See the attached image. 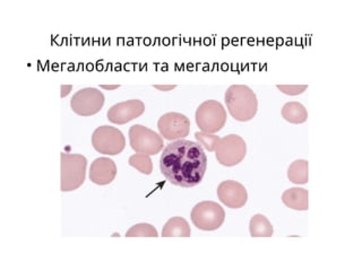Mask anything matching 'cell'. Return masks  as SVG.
Returning a JSON list of instances; mask_svg holds the SVG:
<instances>
[{
    "mask_svg": "<svg viewBox=\"0 0 362 271\" xmlns=\"http://www.w3.org/2000/svg\"><path fill=\"white\" fill-rule=\"evenodd\" d=\"M207 156L196 141L179 139L165 146L160 158V169L173 186L194 188L203 181Z\"/></svg>",
    "mask_w": 362,
    "mask_h": 271,
    "instance_id": "cell-1",
    "label": "cell"
},
{
    "mask_svg": "<svg viewBox=\"0 0 362 271\" xmlns=\"http://www.w3.org/2000/svg\"><path fill=\"white\" fill-rule=\"evenodd\" d=\"M224 100L230 114L237 121H250L257 113V96L247 85H231L226 90Z\"/></svg>",
    "mask_w": 362,
    "mask_h": 271,
    "instance_id": "cell-2",
    "label": "cell"
},
{
    "mask_svg": "<svg viewBox=\"0 0 362 271\" xmlns=\"http://www.w3.org/2000/svg\"><path fill=\"white\" fill-rule=\"evenodd\" d=\"M62 192L74 191L82 186L86 176L88 159L79 154L62 152Z\"/></svg>",
    "mask_w": 362,
    "mask_h": 271,
    "instance_id": "cell-3",
    "label": "cell"
},
{
    "mask_svg": "<svg viewBox=\"0 0 362 271\" xmlns=\"http://www.w3.org/2000/svg\"><path fill=\"white\" fill-rule=\"evenodd\" d=\"M196 124L203 133H216L223 129L226 124V111L220 102L209 100L197 107Z\"/></svg>",
    "mask_w": 362,
    "mask_h": 271,
    "instance_id": "cell-4",
    "label": "cell"
},
{
    "mask_svg": "<svg viewBox=\"0 0 362 271\" xmlns=\"http://www.w3.org/2000/svg\"><path fill=\"white\" fill-rule=\"evenodd\" d=\"M190 218L192 224L201 231H216L223 225L226 212L215 201H202L192 208Z\"/></svg>",
    "mask_w": 362,
    "mask_h": 271,
    "instance_id": "cell-5",
    "label": "cell"
},
{
    "mask_svg": "<svg viewBox=\"0 0 362 271\" xmlns=\"http://www.w3.org/2000/svg\"><path fill=\"white\" fill-rule=\"evenodd\" d=\"M130 146L139 154L156 155L163 150V137L150 128L134 124L129 129Z\"/></svg>",
    "mask_w": 362,
    "mask_h": 271,
    "instance_id": "cell-6",
    "label": "cell"
},
{
    "mask_svg": "<svg viewBox=\"0 0 362 271\" xmlns=\"http://www.w3.org/2000/svg\"><path fill=\"white\" fill-rule=\"evenodd\" d=\"M94 150L105 155H118L126 147V138L118 128L101 126L92 135Z\"/></svg>",
    "mask_w": 362,
    "mask_h": 271,
    "instance_id": "cell-7",
    "label": "cell"
},
{
    "mask_svg": "<svg viewBox=\"0 0 362 271\" xmlns=\"http://www.w3.org/2000/svg\"><path fill=\"white\" fill-rule=\"evenodd\" d=\"M247 154L246 141L240 136H226L218 141V147L215 150L216 159L221 165L226 167H235L245 159Z\"/></svg>",
    "mask_w": 362,
    "mask_h": 271,
    "instance_id": "cell-8",
    "label": "cell"
},
{
    "mask_svg": "<svg viewBox=\"0 0 362 271\" xmlns=\"http://www.w3.org/2000/svg\"><path fill=\"white\" fill-rule=\"evenodd\" d=\"M105 105V95L95 88L79 90L71 100V107L74 112L81 116H94L102 110Z\"/></svg>",
    "mask_w": 362,
    "mask_h": 271,
    "instance_id": "cell-9",
    "label": "cell"
},
{
    "mask_svg": "<svg viewBox=\"0 0 362 271\" xmlns=\"http://www.w3.org/2000/svg\"><path fill=\"white\" fill-rule=\"evenodd\" d=\"M158 133L167 140L186 138L190 133V120L182 113H165L158 121Z\"/></svg>",
    "mask_w": 362,
    "mask_h": 271,
    "instance_id": "cell-10",
    "label": "cell"
},
{
    "mask_svg": "<svg viewBox=\"0 0 362 271\" xmlns=\"http://www.w3.org/2000/svg\"><path fill=\"white\" fill-rule=\"evenodd\" d=\"M218 198L228 208H243L248 201V192L238 181L226 180L218 184Z\"/></svg>",
    "mask_w": 362,
    "mask_h": 271,
    "instance_id": "cell-11",
    "label": "cell"
},
{
    "mask_svg": "<svg viewBox=\"0 0 362 271\" xmlns=\"http://www.w3.org/2000/svg\"><path fill=\"white\" fill-rule=\"evenodd\" d=\"M144 112L145 104L141 100H129L111 107L107 116L111 124H126L139 118Z\"/></svg>",
    "mask_w": 362,
    "mask_h": 271,
    "instance_id": "cell-12",
    "label": "cell"
},
{
    "mask_svg": "<svg viewBox=\"0 0 362 271\" xmlns=\"http://www.w3.org/2000/svg\"><path fill=\"white\" fill-rule=\"evenodd\" d=\"M117 175V165L109 157L96 158L90 164V180L98 186L110 184Z\"/></svg>",
    "mask_w": 362,
    "mask_h": 271,
    "instance_id": "cell-13",
    "label": "cell"
},
{
    "mask_svg": "<svg viewBox=\"0 0 362 271\" xmlns=\"http://www.w3.org/2000/svg\"><path fill=\"white\" fill-rule=\"evenodd\" d=\"M282 201L288 208L299 212H305L309 209L308 190L303 188H290L283 192Z\"/></svg>",
    "mask_w": 362,
    "mask_h": 271,
    "instance_id": "cell-14",
    "label": "cell"
},
{
    "mask_svg": "<svg viewBox=\"0 0 362 271\" xmlns=\"http://www.w3.org/2000/svg\"><path fill=\"white\" fill-rule=\"evenodd\" d=\"M192 229L185 218L173 217L168 220L162 229V237H190Z\"/></svg>",
    "mask_w": 362,
    "mask_h": 271,
    "instance_id": "cell-15",
    "label": "cell"
},
{
    "mask_svg": "<svg viewBox=\"0 0 362 271\" xmlns=\"http://www.w3.org/2000/svg\"><path fill=\"white\" fill-rule=\"evenodd\" d=\"M281 113H282L283 119L290 124H305L308 119V112L299 102H288L282 107Z\"/></svg>",
    "mask_w": 362,
    "mask_h": 271,
    "instance_id": "cell-16",
    "label": "cell"
},
{
    "mask_svg": "<svg viewBox=\"0 0 362 271\" xmlns=\"http://www.w3.org/2000/svg\"><path fill=\"white\" fill-rule=\"evenodd\" d=\"M249 231L252 237H272L274 229L271 222L262 214L254 215L249 223Z\"/></svg>",
    "mask_w": 362,
    "mask_h": 271,
    "instance_id": "cell-17",
    "label": "cell"
},
{
    "mask_svg": "<svg viewBox=\"0 0 362 271\" xmlns=\"http://www.w3.org/2000/svg\"><path fill=\"white\" fill-rule=\"evenodd\" d=\"M288 179L294 184H307L309 181V164L305 159H297L288 167Z\"/></svg>",
    "mask_w": 362,
    "mask_h": 271,
    "instance_id": "cell-18",
    "label": "cell"
},
{
    "mask_svg": "<svg viewBox=\"0 0 362 271\" xmlns=\"http://www.w3.org/2000/svg\"><path fill=\"white\" fill-rule=\"evenodd\" d=\"M130 167L137 169L141 174L150 175L153 172V163L150 155L136 152L128 159Z\"/></svg>",
    "mask_w": 362,
    "mask_h": 271,
    "instance_id": "cell-19",
    "label": "cell"
},
{
    "mask_svg": "<svg viewBox=\"0 0 362 271\" xmlns=\"http://www.w3.org/2000/svg\"><path fill=\"white\" fill-rule=\"evenodd\" d=\"M158 233L154 226L151 224H136L130 227L126 233V237H158Z\"/></svg>",
    "mask_w": 362,
    "mask_h": 271,
    "instance_id": "cell-20",
    "label": "cell"
},
{
    "mask_svg": "<svg viewBox=\"0 0 362 271\" xmlns=\"http://www.w3.org/2000/svg\"><path fill=\"white\" fill-rule=\"evenodd\" d=\"M195 137L201 146L209 152H215L221 139L218 136L214 135V133H203V131L196 133Z\"/></svg>",
    "mask_w": 362,
    "mask_h": 271,
    "instance_id": "cell-21",
    "label": "cell"
},
{
    "mask_svg": "<svg viewBox=\"0 0 362 271\" xmlns=\"http://www.w3.org/2000/svg\"><path fill=\"white\" fill-rule=\"evenodd\" d=\"M277 90L286 95L296 96L303 94L308 88V85H277Z\"/></svg>",
    "mask_w": 362,
    "mask_h": 271,
    "instance_id": "cell-22",
    "label": "cell"
},
{
    "mask_svg": "<svg viewBox=\"0 0 362 271\" xmlns=\"http://www.w3.org/2000/svg\"><path fill=\"white\" fill-rule=\"evenodd\" d=\"M153 88H156L158 90H163V92H167V90H173L177 88V85H153Z\"/></svg>",
    "mask_w": 362,
    "mask_h": 271,
    "instance_id": "cell-23",
    "label": "cell"
},
{
    "mask_svg": "<svg viewBox=\"0 0 362 271\" xmlns=\"http://www.w3.org/2000/svg\"><path fill=\"white\" fill-rule=\"evenodd\" d=\"M71 88H73L71 85H62V94H60V96L66 97L68 94L71 93Z\"/></svg>",
    "mask_w": 362,
    "mask_h": 271,
    "instance_id": "cell-24",
    "label": "cell"
},
{
    "mask_svg": "<svg viewBox=\"0 0 362 271\" xmlns=\"http://www.w3.org/2000/svg\"><path fill=\"white\" fill-rule=\"evenodd\" d=\"M100 88H103V90H112L120 88V85H101Z\"/></svg>",
    "mask_w": 362,
    "mask_h": 271,
    "instance_id": "cell-25",
    "label": "cell"
}]
</instances>
